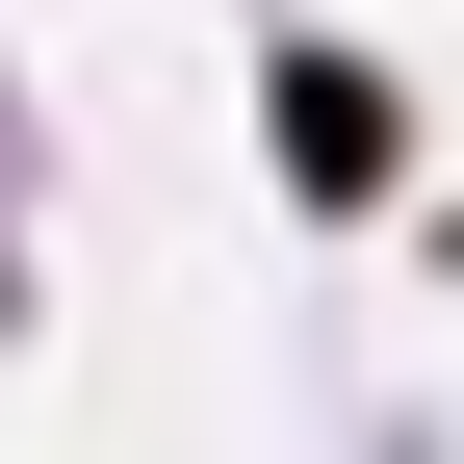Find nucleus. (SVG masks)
Returning <instances> with one entry per match:
<instances>
[{
    "mask_svg": "<svg viewBox=\"0 0 464 464\" xmlns=\"http://www.w3.org/2000/svg\"><path fill=\"white\" fill-rule=\"evenodd\" d=\"M284 155H310V181L362 207V181H387V103H362V78H335V52H310V78H284Z\"/></svg>",
    "mask_w": 464,
    "mask_h": 464,
    "instance_id": "nucleus-1",
    "label": "nucleus"
}]
</instances>
